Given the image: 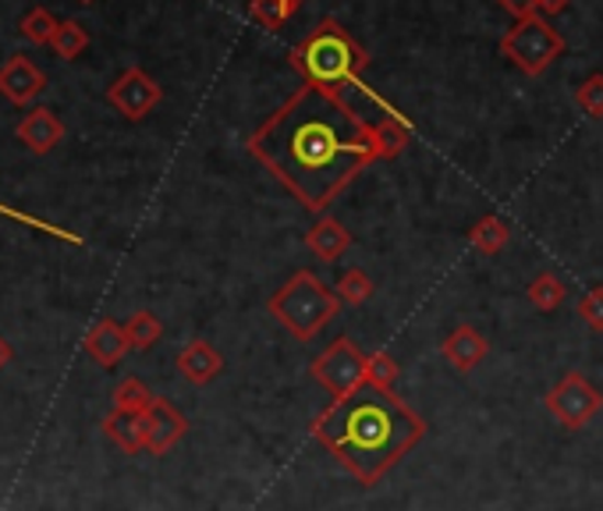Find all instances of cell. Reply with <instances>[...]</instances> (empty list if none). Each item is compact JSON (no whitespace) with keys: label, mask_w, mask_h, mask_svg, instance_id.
<instances>
[{"label":"cell","mask_w":603,"mask_h":511,"mask_svg":"<svg viewBox=\"0 0 603 511\" xmlns=\"http://www.w3.org/2000/svg\"><path fill=\"white\" fill-rule=\"evenodd\" d=\"M246 149L309 214H327L376 160L373 125L341 93L320 86L295 89L249 135Z\"/></svg>","instance_id":"6da1fadb"},{"label":"cell","mask_w":603,"mask_h":511,"mask_svg":"<svg viewBox=\"0 0 603 511\" xmlns=\"http://www.w3.org/2000/svg\"><path fill=\"white\" fill-rule=\"evenodd\" d=\"M309 433L355 476V484L373 487L422 441L426 423L395 390L366 381L352 395L330 401Z\"/></svg>","instance_id":"7a4b0ae2"},{"label":"cell","mask_w":603,"mask_h":511,"mask_svg":"<svg viewBox=\"0 0 603 511\" xmlns=\"http://www.w3.org/2000/svg\"><path fill=\"white\" fill-rule=\"evenodd\" d=\"M288 61L306 86H320L327 93H344L349 86H362L369 54L338 19H323L316 22L312 33L295 43Z\"/></svg>","instance_id":"3957f363"},{"label":"cell","mask_w":603,"mask_h":511,"mask_svg":"<svg viewBox=\"0 0 603 511\" xmlns=\"http://www.w3.org/2000/svg\"><path fill=\"white\" fill-rule=\"evenodd\" d=\"M266 309L295 341H312L341 313V298L334 295V288H327L312 270H295V274L270 295Z\"/></svg>","instance_id":"277c9868"},{"label":"cell","mask_w":603,"mask_h":511,"mask_svg":"<svg viewBox=\"0 0 603 511\" xmlns=\"http://www.w3.org/2000/svg\"><path fill=\"white\" fill-rule=\"evenodd\" d=\"M565 47H568L565 36L557 33V29L550 25V19H543V14L519 19L501 36V57H508V61L515 65L522 75H530V79L547 71L557 57L565 54Z\"/></svg>","instance_id":"5b68a950"},{"label":"cell","mask_w":603,"mask_h":511,"mask_svg":"<svg viewBox=\"0 0 603 511\" xmlns=\"http://www.w3.org/2000/svg\"><path fill=\"white\" fill-rule=\"evenodd\" d=\"M309 373L316 384H323L334 398H344L366 384V355L359 352V344L352 338L330 341V349L323 355H316L309 363Z\"/></svg>","instance_id":"8992f818"},{"label":"cell","mask_w":603,"mask_h":511,"mask_svg":"<svg viewBox=\"0 0 603 511\" xmlns=\"http://www.w3.org/2000/svg\"><path fill=\"white\" fill-rule=\"evenodd\" d=\"M600 409H603V395L590 384L585 373H576V370L565 373L547 395V412L568 430H582Z\"/></svg>","instance_id":"52a82bcc"},{"label":"cell","mask_w":603,"mask_h":511,"mask_svg":"<svg viewBox=\"0 0 603 511\" xmlns=\"http://www.w3.org/2000/svg\"><path fill=\"white\" fill-rule=\"evenodd\" d=\"M111 103L128 117V122H143V117L163 100V89L149 79L143 68H128L121 79L111 86Z\"/></svg>","instance_id":"ba28073f"},{"label":"cell","mask_w":603,"mask_h":511,"mask_svg":"<svg viewBox=\"0 0 603 511\" xmlns=\"http://www.w3.org/2000/svg\"><path fill=\"white\" fill-rule=\"evenodd\" d=\"M146 427H149V438H146L149 455H168V451L189 433V419L181 416L171 401L153 398V405L146 409Z\"/></svg>","instance_id":"9c48e42d"},{"label":"cell","mask_w":603,"mask_h":511,"mask_svg":"<svg viewBox=\"0 0 603 511\" xmlns=\"http://www.w3.org/2000/svg\"><path fill=\"white\" fill-rule=\"evenodd\" d=\"M441 355H444L447 363L455 366L458 373H473V370L482 363V359L490 355V341L482 338L473 323H462V327H455V330H451V334L444 338Z\"/></svg>","instance_id":"30bf717a"},{"label":"cell","mask_w":603,"mask_h":511,"mask_svg":"<svg viewBox=\"0 0 603 511\" xmlns=\"http://www.w3.org/2000/svg\"><path fill=\"white\" fill-rule=\"evenodd\" d=\"M178 370H181V377H185L189 384L206 387V384H214L220 377L224 359H220V352L209 341L195 338V341H189L185 349L178 352Z\"/></svg>","instance_id":"8fae6325"},{"label":"cell","mask_w":603,"mask_h":511,"mask_svg":"<svg viewBox=\"0 0 603 511\" xmlns=\"http://www.w3.org/2000/svg\"><path fill=\"white\" fill-rule=\"evenodd\" d=\"M306 249L316 256L320 263H338L344 252L352 249V231L344 228L341 220H334L330 214H323L320 220L306 231Z\"/></svg>","instance_id":"7c38bea8"},{"label":"cell","mask_w":603,"mask_h":511,"mask_svg":"<svg viewBox=\"0 0 603 511\" xmlns=\"http://www.w3.org/2000/svg\"><path fill=\"white\" fill-rule=\"evenodd\" d=\"M43 86H47V79H43V71L29 61V57H11V61L0 68V93L11 103H29Z\"/></svg>","instance_id":"4fadbf2b"},{"label":"cell","mask_w":603,"mask_h":511,"mask_svg":"<svg viewBox=\"0 0 603 511\" xmlns=\"http://www.w3.org/2000/svg\"><path fill=\"white\" fill-rule=\"evenodd\" d=\"M128 349H132V341L125 334V327L114 323V320H100L86 334V352L93 355L100 366H117Z\"/></svg>","instance_id":"5bb4252c"},{"label":"cell","mask_w":603,"mask_h":511,"mask_svg":"<svg viewBox=\"0 0 603 511\" xmlns=\"http://www.w3.org/2000/svg\"><path fill=\"white\" fill-rule=\"evenodd\" d=\"M103 433L128 455H139L146 451V438H149V427H146V412H121L114 409L107 419H103Z\"/></svg>","instance_id":"9a60e30c"},{"label":"cell","mask_w":603,"mask_h":511,"mask_svg":"<svg viewBox=\"0 0 603 511\" xmlns=\"http://www.w3.org/2000/svg\"><path fill=\"white\" fill-rule=\"evenodd\" d=\"M19 139L33 149V154H47L60 139H65V125L47 107H36L25 114V122L19 125Z\"/></svg>","instance_id":"2e32d148"},{"label":"cell","mask_w":603,"mask_h":511,"mask_svg":"<svg viewBox=\"0 0 603 511\" xmlns=\"http://www.w3.org/2000/svg\"><path fill=\"white\" fill-rule=\"evenodd\" d=\"M412 143V125L405 122L398 111L384 114L380 122L373 125V146H376V160H395L401 157Z\"/></svg>","instance_id":"e0dca14e"},{"label":"cell","mask_w":603,"mask_h":511,"mask_svg":"<svg viewBox=\"0 0 603 511\" xmlns=\"http://www.w3.org/2000/svg\"><path fill=\"white\" fill-rule=\"evenodd\" d=\"M508 238H511V228L501 220V217H482L476 220L473 228H469V246L482 256H497L504 246H508Z\"/></svg>","instance_id":"ac0fdd59"},{"label":"cell","mask_w":603,"mask_h":511,"mask_svg":"<svg viewBox=\"0 0 603 511\" xmlns=\"http://www.w3.org/2000/svg\"><path fill=\"white\" fill-rule=\"evenodd\" d=\"M373 292H376L373 277L366 274V270H359V266L344 270V274L338 277V284H334V295L341 298L344 306H366L373 298Z\"/></svg>","instance_id":"d6986e66"},{"label":"cell","mask_w":603,"mask_h":511,"mask_svg":"<svg viewBox=\"0 0 603 511\" xmlns=\"http://www.w3.org/2000/svg\"><path fill=\"white\" fill-rule=\"evenodd\" d=\"M302 8L295 4V0H249V19L260 22L263 29H281L288 19H295Z\"/></svg>","instance_id":"ffe728a7"},{"label":"cell","mask_w":603,"mask_h":511,"mask_svg":"<svg viewBox=\"0 0 603 511\" xmlns=\"http://www.w3.org/2000/svg\"><path fill=\"white\" fill-rule=\"evenodd\" d=\"M530 303L539 309V313H554L557 306L565 303V295H568V288H565V281L557 277V274H536L533 277V284H530Z\"/></svg>","instance_id":"44dd1931"},{"label":"cell","mask_w":603,"mask_h":511,"mask_svg":"<svg viewBox=\"0 0 603 511\" xmlns=\"http://www.w3.org/2000/svg\"><path fill=\"white\" fill-rule=\"evenodd\" d=\"M153 390H149L139 377H125L114 387V409L121 412H146L153 405Z\"/></svg>","instance_id":"7402d4cb"},{"label":"cell","mask_w":603,"mask_h":511,"mask_svg":"<svg viewBox=\"0 0 603 511\" xmlns=\"http://www.w3.org/2000/svg\"><path fill=\"white\" fill-rule=\"evenodd\" d=\"M125 334H128V341H132V349L146 352V349H153V344L160 341L163 323H160L149 309H139V313H135V317L125 323Z\"/></svg>","instance_id":"603a6c76"},{"label":"cell","mask_w":603,"mask_h":511,"mask_svg":"<svg viewBox=\"0 0 603 511\" xmlns=\"http://www.w3.org/2000/svg\"><path fill=\"white\" fill-rule=\"evenodd\" d=\"M50 47L57 50L60 61H75V57L89 47V36H86V29L79 22H60L54 39H50Z\"/></svg>","instance_id":"cb8c5ba5"},{"label":"cell","mask_w":603,"mask_h":511,"mask_svg":"<svg viewBox=\"0 0 603 511\" xmlns=\"http://www.w3.org/2000/svg\"><path fill=\"white\" fill-rule=\"evenodd\" d=\"M401 377V366H398V359L390 355V352H369L366 355V381L376 384V387H387V390H395Z\"/></svg>","instance_id":"d4e9b609"},{"label":"cell","mask_w":603,"mask_h":511,"mask_svg":"<svg viewBox=\"0 0 603 511\" xmlns=\"http://www.w3.org/2000/svg\"><path fill=\"white\" fill-rule=\"evenodd\" d=\"M57 25L60 22H54V14L47 8H33L25 14L22 33H25V39H33V43H50L54 33H57Z\"/></svg>","instance_id":"484cf974"},{"label":"cell","mask_w":603,"mask_h":511,"mask_svg":"<svg viewBox=\"0 0 603 511\" xmlns=\"http://www.w3.org/2000/svg\"><path fill=\"white\" fill-rule=\"evenodd\" d=\"M576 103L590 114V117H603V71L590 75L579 89H576Z\"/></svg>","instance_id":"4316f807"},{"label":"cell","mask_w":603,"mask_h":511,"mask_svg":"<svg viewBox=\"0 0 603 511\" xmlns=\"http://www.w3.org/2000/svg\"><path fill=\"white\" fill-rule=\"evenodd\" d=\"M579 317L590 323L596 334H603V284H596V288H590L582 295L579 303Z\"/></svg>","instance_id":"83f0119b"},{"label":"cell","mask_w":603,"mask_h":511,"mask_svg":"<svg viewBox=\"0 0 603 511\" xmlns=\"http://www.w3.org/2000/svg\"><path fill=\"white\" fill-rule=\"evenodd\" d=\"M497 8H504L511 19H530V14H539V0H497Z\"/></svg>","instance_id":"f1b7e54d"},{"label":"cell","mask_w":603,"mask_h":511,"mask_svg":"<svg viewBox=\"0 0 603 511\" xmlns=\"http://www.w3.org/2000/svg\"><path fill=\"white\" fill-rule=\"evenodd\" d=\"M568 4H571V0H539V14H543V19H554V14L568 11Z\"/></svg>","instance_id":"f546056e"},{"label":"cell","mask_w":603,"mask_h":511,"mask_svg":"<svg viewBox=\"0 0 603 511\" xmlns=\"http://www.w3.org/2000/svg\"><path fill=\"white\" fill-rule=\"evenodd\" d=\"M8 359H11V349H8V341H4V338H0V366H4V363H8Z\"/></svg>","instance_id":"4dcf8cb0"},{"label":"cell","mask_w":603,"mask_h":511,"mask_svg":"<svg viewBox=\"0 0 603 511\" xmlns=\"http://www.w3.org/2000/svg\"><path fill=\"white\" fill-rule=\"evenodd\" d=\"M295 4H298V8H302V4H306V0H295Z\"/></svg>","instance_id":"1f68e13d"},{"label":"cell","mask_w":603,"mask_h":511,"mask_svg":"<svg viewBox=\"0 0 603 511\" xmlns=\"http://www.w3.org/2000/svg\"><path fill=\"white\" fill-rule=\"evenodd\" d=\"M86 4H89V0H86Z\"/></svg>","instance_id":"d6a6232c"}]
</instances>
